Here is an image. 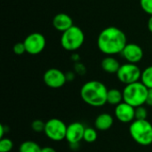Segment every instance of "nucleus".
I'll return each instance as SVG.
<instances>
[{
	"label": "nucleus",
	"instance_id": "obj_1",
	"mask_svg": "<svg viewBox=\"0 0 152 152\" xmlns=\"http://www.w3.org/2000/svg\"><path fill=\"white\" fill-rule=\"evenodd\" d=\"M127 45V38L120 28L110 26L102 29L97 38L98 49L106 56L121 54Z\"/></svg>",
	"mask_w": 152,
	"mask_h": 152
},
{
	"label": "nucleus",
	"instance_id": "obj_2",
	"mask_svg": "<svg viewBox=\"0 0 152 152\" xmlns=\"http://www.w3.org/2000/svg\"><path fill=\"white\" fill-rule=\"evenodd\" d=\"M109 89L101 81L90 80L85 83L80 89V96L83 102L91 107H102L107 103Z\"/></svg>",
	"mask_w": 152,
	"mask_h": 152
},
{
	"label": "nucleus",
	"instance_id": "obj_3",
	"mask_svg": "<svg viewBox=\"0 0 152 152\" xmlns=\"http://www.w3.org/2000/svg\"><path fill=\"white\" fill-rule=\"evenodd\" d=\"M122 92L124 102L127 104L134 108L146 104L149 89L141 81L125 86Z\"/></svg>",
	"mask_w": 152,
	"mask_h": 152
},
{
	"label": "nucleus",
	"instance_id": "obj_4",
	"mask_svg": "<svg viewBox=\"0 0 152 152\" xmlns=\"http://www.w3.org/2000/svg\"><path fill=\"white\" fill-rule=\"evenodd\" d=\"M129 134L139 145L150 146L152 144V124L148 119L133 121L129 126Z\"/></svg>",
	"mask_w": 152,
	"mask_h": 152
},
{
	"label": "nucleus",
	"instance_id": "obj_5",
	"mask_svg": "<svg viewBox=\"0 0 152 152\" xmlns=\"http://www.w3.org/2000/svg\"><path fill=\"white\" fill-rule=\"evenodd\" d=\"M85 42V34L81 28L74 25L64 31L61 37V47L69 52H76Z\"/></svg>",
	"mask_w": 152,
	"mask_h": 152
},
{
	"label": "nucleus",
	"instance_id": "obj_6",
	"mask_svg": "<svg viewBox=\"0 0 152 152\" xmlns=\"http://www.w3.org/2000/svg\"><path fill=\"white\" fill-rule=\"evenodd\" d=\"M68 126L61 120L56 118H50L45 122V134L53 142H61L66 140Z\"/></svg>",
	"mask_w": 152,
	"mask_h": 152
},
{
	"label": "nucleus",
	"instance_id": "obj_7",
	"mask_svg": "<svg viewBox=\"0 0 152 152\" xmlns=\"http://www.w3.org/2000/svg\"><path fill=\"white\" fill-rule=\"evenodd\" d=\"M116 75L118 81L126 86L141 81L142 70L137 64L126 62L120 66Z\"/></svg>",
	"mask_w": 152,
	"mask_h": 152
},
{
	"label": "nucleus",
	"instance_id": "obj_8",
	"mask_svg": "<svg viewBox=\"0 0 152 152\" xmlns=\"http://www.w3.org/2000/svg\"><path fill=\"white\" fill-rule=\"evenodd\" d=\"M23 43L27 53L30 55H37L45 50L46 45V39L43 34L39 32H34L28 35Z\"/></svg>",
	"mask_w": 152,
	"mask_h": 152
},
{
	"label": "nucleus",
	"instance_id": "obj_9",
	"mask_svg": "<svg viewBox=\"0 0 152 152\" xmlns=\"http://www.w3.org/2000/svg\"><path fill=\"white\" fill-rule=\"evenodd\" d=\"M43 80L45 86L52 89L61 88L68 82L66 73L56 68L47 69L43 75Z\"/></svg>",
	"mask_w": 152,
	"mask_h": 152
},
{
	"label": "nucleus",
	"instance_id": "obj_10",
	"mask_svg": "<svg viewBox=\"0 0 152 152\" xmlns=\"http://www.w3.org/2000/svg\"><path fill=\"white\" fill-rule=\"evenodd\" d=\"M114 114L116 118L125 124H131L135 120V108L123 102L115 107Z\"/></svg>",
	"mask_w": 152,
	"mask_h": 152
},
{
	"label": "nucleus",
	"instance_id": "obj_11",
	"mask_svg": "<svg viewBox=\"0 0 152 152\" xmlns=\"http://www.w3.org/2000/svg\"><path fill=\"white\" fill-rule=\"evenodd\" d=\"M121 55L126 61V62L137 64L143 58V50L137 44L127 43L122 51Z\"/></svg>",
	"mask_w": 152,
	"mask_h": 152
},
{
	"label": "nucleus",
	"instance_id": "obj_12",
	"mask_svg": "<svg viewBox=\"0 0 152 152\" xmlns=\"http://www.w3.org/2000/svg\"><path fill=\"white\" fill-rule=\"evenodd\" d=\"M86 126L80 122H72L67 127L66 134V141L69 144L80 143L82 140H84Z\"/></svg>",
	"mask_w": 152,
	"mask_h": 152
},
{
	"label": "nucleus",
	"instance_id": "obj_13",
	"mask_svg": "<svg viewBox=\"0 0 152 152\" xmlns=\"http://www.w3.org/2000/svg\"><path fill=\"white\" fill-rule=\"evenodd\" d=\"M53 26L56 30L63 33L64 31L68 30L72 26H74V24H73L72 18L69 14L64 12H60L53 17Z\"/></svg>",
	"mask_w": 152,
	"mask_h": 152
},
{
	"label": "nucleus",
	"instance_id": "obj_14",
	"mask_svg": "<svg viewBox=\"0 0 152 152\" xmlns=\"http://www.w3.org/2000/svg\"><path fill=\"white\" fill-rule=\"evenodd\" d=\"M114 124V118L110 113H101L94 120V127L97 131H107L112 127Z\"/></svg>",
	"mask_w": 152,
	"mask_h": 152
},
{
	"label": "nucleus",
	"instance_id": "obj_15",
	"mask_svg": "<svg viewBox=\"0 0 152 152\" xmlns=\"http://www.w3.org/2000/svg\"><path fill=\"white\" fill-rule=\"evenodd\" d=\"M120 66V62L114 56H106L101 62L102 70L109 74H117Z\"/></svg>",
	"mask_w": 152,
	"mask_h": 152
},
{
	"label": "nucleus",
	"instance_id": "obj_16",
	"mask_svg": "<svg viewBox=\"0 0 152 152\" xmlns=\"http://www.w3.org/2000/svg\"><path fill=\"white\" fill-rule=\"evenodd\" d=\"M124 102L123 92L117 88L109 89L107 94V103L112 106H118L121 102Z\"/></svg>",
	"mask_w": 152,
	"mask_h": 152
},
{
	"label": "nucleus",
	"instance_id": "obj_17",
	"mask_svg": "<svg viewBox=\"0 0 152 152\" xmlns=\"http://www.w3.org/2000/svg\"><path fill=\"white\" fill-rule=\"evenodd\" d=\"M41 151L40 145L34 141H25L19 147V152H41Z\"/></svg>",
	"mask_w": 152,
	"mask_h": 152
},
{
	"label": "nucleus",
	"instance_id": "obj_18",
	"mask_svg": "<svg viewBox=\"0 0 152 152\" xmlns=\"http://www.w3.org/2000/svg\"><path fill=\"white\" fill-rule=\"evenodd\" d=\"M141 82L148 89H152V65L145 68L142 71Z\"/></svg>",
	"mask_w": 152,
	"mask_h": 152
},
{
	"label": "nucleus",
	"instance_id": "obj_19",
	"mask_svg": "<svg viewBox=\"0 0 152 152\" xmlns=\"http://www.w3.org/2000/svg\"><path fill=\"white\" fill-rule=\"evenodd\" d=\"M98 133L96 128L93 127H86L84 134V141L87 143H93L97 140Z\"/></svg>",
	"mask_w": 152,
	"mask_h": 152
},
{
	"label": "nucleus",
	"instance_id": "obj_20",
	"mask_svg": "<svg viewBox=\"0 0 152 152\" xmlns=\"http://www.w3.org/2000/svg\"><path fill=\"white\" fill-rule=\"evenodd\" d=\"M13 148V142L10 138L4 137L0 140V152H10Z\"/></svg>",
	"mask_w": 152,
	"mask_h": 152
},
{
	"label": "nucleus",
	"instance_id": "obj_21",
	"mask_svg": "<svg viewBox=\"0 0 152 152\" xmlns=\"http://www.w3.org/2000/svg\"><path fill=\"white\" fill-rule=\"evenodd\" d=\"M45 122H44L41 119H35L32 123H31V129L35 132V133H42L45 131Z\"/></svg>",
	"mask_w": 152,
	"mask_h": 152
},
{
	"label": "nucleus",
	"instance_id": "obj_22",
	"mask_svg": "<svg viewBox=\"0 0 152 152\" xmlns=\"http://www.w3.org/2000/svg\"><path fill=\"white\" fill-rule=\"evenodd\" d=\"M147 117H148V110L144 107V105L135 108V119L144 120L147 119Z\"/></svg>",
	"mask_w": 152,
	"mask_h": 152
},
{
	"label": "nucleus",
	"instance_id": "obj_23",
	"mask_svg": "<svg viewBox=\"0 0 152 152\" xmlns=\"http://www.w3.org/2000/svg\"><path fill=\"white\" fill-rule=\"evenodd\" d=\"M140 5L147 14L152 15V0H140Z\"/></svg>",
	"mask_w": 152,
	"mask_h": 152
},
{
	"label": "nucleus",
	"instance_id": "obj_24",
	"mask_svg": "<svg viewBox=\"0 0 152 152\" xmlns=\"http://www.w3.org/2000/svg\"><path fill=\"white\" fill-rule=\"evenodd\" d=\"M12 51L16 55H22L23 53H26V48H25L24 43L23 42L16 43L12 47Z\"/></svg>",
	"mask_w": 152,
	"mask_h": 152
},
{
	"label": "nucleus",
	"instance_id": "obj_25",
	"mask_svg": "<svg viewBox=\"0 0 152 152\" xmlns=\"http://www.w3.org/2000/svg\"><path fill=\"white\" fill-rule=\"evenodd\" d=\"M5 133H8V127L6 126H4V124H2L0 126V137H1V139L4 137Z\"/></svg>",
	"mask_w": 152,
	"mask_h": 152
},
{
	"label": "nucleus",
	"instance_id": "obj_26",
	"mask_svg": "<svg viewBox=\"0 0 152 152\" xmlns=\"http://www.w3.org/2000/svg\"><path fill=\"white\" fill-rule=\"evenodd\" d=\"M146 104L152 107V89H149V93H148V97H147Z\"/></svg>",
	"mask_w": 152,
	"mask_h": 152
},
{
	"label": "nucleus",
	"instance_id": "obj_27",
	"mask_svg": "<svg viewBox=\"0 0 152 152\" xmlns=\"http://www.w3.org/2000/svg\"><path fill=\"white\" fill-rule=\"evenodd\" d=\"M41 152H57L56 150L53 147H50V146H45V147H43L42 148V151Z\"/></svg>",
	"mask_w": 152,
	"mask_h": 152
},
{
	"label": "nucleus",
	"instance_id": "obj_28",
	"mask_svg": "<svg viewBox=\"0 0 152 152\" xmlns=\"http://www.w3.org/2000/svg\"><path fill=\"white\" fill-rule=\"evenodd\" d=\"M148 29L150 30L151 33H152V15L150 16V18L148 20Z\"/></svg>",
	"mask_w": 152,
	"mask_h": 152
}]
</instances>
